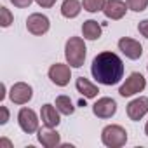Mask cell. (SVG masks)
<instances>
[{
  "label": "cell",
  "mask_w": 148,
  "mask_h": 148,
  "mask_svg": "<svg viewBox=\"0 0 148 148\" xmlns=\"http://www.w3.org/2000/svg\"><path fill=\"white\" fill-rule=\"evenodd\" d=\"M101 141L108 148H120L127 143V131L122 125L112 124L101 131Z\"/></svg>",
  "instance_id": "obj_3"
},
{
  "label": "cell",
  "mask_w": 148,
  "mask_h": 148,
  "mask_svg": "<svg viewBox=\"0 0 148 148\" xmlns=\"http://www.w3.org/2000/svg\"><path fill=\"white\" fill-rule=\"evenodd\" d=\"M92 113L98 119H112L117 113V103L112 98H99L92 105Z\"/></svg>",
  "instance_id": "obj_8"
},
{
  "label": "cell",
  "mask_w": 148,
  "mask_h": 148,
  "mask_svg": "<svg viewBox=\"0 0 148 148\" xmlns=\"http://www.w3.org/2000/svg\"><path fill=\"white\" fill-rule=\"evenodd\" d=\"M145 87H146L145 77L141 75V73L134 71V73H131V75H129V79H125V82L120 86L119 94H120L122 98H129V96H134V94L141 92Z\"/></svg>",
  "instance_id": "obj_4"
},
{
  "label": "cell",
  "mask_w": 148,
  "mask_h": 148,
  "mask_svg": "<svg viewBox=\"0 0 148 148\" xmlns=\"http://www.w3.org/2000/svg\"><path fill=\"white\" fill-rule=\"evenodd\" d=\"M82 35L87 40H98L101 37V25L94 19H87L82 25Z\"/></svg>",
  "instance_id": "obj_16"
},
{
  "label": "cell",
  "mask_w": 148,
  "mask_h": 148,
  "mask_svg": "<svg viewBox=\"0 0 148 148\" xmlns=\"http://www.w3.org/2000/svg\"><path fill=\"white\" fill-rule=\"evenodd\" d=\"M38 141L45 148H56L61 145V136L58 131H54V127L45 125L44 129H38Z\"/></svg>",
  "instance_id": "obj_13"
},
{
  "label": "cell",
  "mask_w": 148,
  "mask_h": 148,
  "mask_svg": "<svg viewBox=\"0 0 148 148\" xmlns=\"http://www.w3.org/2000/svg\"><path fill=\"white\" fill-rule=\"evenodd\" d=\"M35 2H37L40 7H44V9H49V7H52V5L56 4V0H35Z\"/></svg>",
  "instance_id": "obj_25"
},
{
  "label": "cell",
  "mask_w": 148,
  "mask_h": 148,
  "mask_svg": "<svg viewBox=\"0 0 148 148\" xmlns=\"http://www.w3.org/2000/svg\"><path fill=\"white\" fill-rule=\"evenodd\" d=\"M0 91H2V92H0V99H4L5 98V84L0 86Z\"/></svg>",
  "instance_id": "obj_26"
},
{
  "label": "cell",
  "mask_w": 148,
  "mask_h": 148,
  "mask_svg": "<svg viewBox=\"0 0 148 148\" xmlns=\"http://www.w3.org/2000/svg\"><path fill=\"white\" fill-rule=\"evenodd\" d=\"M86 56H87V49H86V44L80 37H70L66 40L64 58L71 68H80L86 61Z\"/></svg>",
  "instance_id": "obj_2"
},
{
  "label": "cell",
  "mask_w": 148,
  "mask_h": 148,
  "mask_svg": "<svg viewBox=\"0 0 148 148\" xmlns=\"http://www.w3.org/2000/svg\"><path fill=\"white\" fill-rule=\"evenodd\" d=\"M0 145H4V146H11V143H9L7 139H2V141H0Z\"/></svg>",
  "instance_id": "obj_27"
},
{
  "label": "cell",
  "mask_w": 148,
  "mask_h": 148,
  "mask_svg": "<svg viewBox=\"0 0 148 148\" xmlns=\"http://www.w3.org/2000/svg\"><path fill=\"white\" fill-rule=\"evenodd\" d=\"M9 98H11V101L14 105H26L33 98V89L25 82H18V84H14L11 87Z\"/></svg>",
  "instance_id": "obj_7"
},
{
  "label": "cell",
  "mask_w": 148,
  "mask_h": 148,
  "mask_svg": "<svg viewBox=\"0 0 148 148\" xmlns=\"http://www.w3.org/2000/svg\"><path fill=\"white\" fill-rule=\"evenodd\" d=\"M127 9H129L127 4L122 2V0H106V2H105V7H103V12H105V16H106L108 19L119 21V19H122V18L125 16Z\"/></svg>",
  "instance_id": "obj_10"
},
{
  "label": "cell",
  "mask_w": 148,
  "mask_h": 148,
  "mask_svg": "<svg viewBox=\"0 0 148 148\" xmlns=\"http://www.w3.org/2000/svg\"><path fill=\"white\" fill-rule=\"evenodd\" d=\"M26 28H28V32H30L32 35L40 37V35H45V33L49 32L51 23H49V18H47V16L35 12V14H30V16H28V19H26Z\"/></svg>",
  "instance_id": "obj_5"
},
{
  "label": "cell",
  "mask_w": 148,
  "mask_h": 148,
  "mask_svg": "<svg viewBox=\"0 0 148 148\" xmlns=\"http://www.w3.org/2000/svg\"><path fill=\"white\" fill-rule=\"evenodd\" d=\"M18 122H19V127L26 134H32V132L38 131V119H37V113L32 108H21L19 113H18Z\"/></svg>",
  "instance_id": "obj_9"
},
{
  "label": "cell",
  "mask_w": 148,
  "mask_h": 148,
  "mask_svg": "<svg viewBox=\"0 0 148 148\" xmlns=\"http://www.w3.org/2000/svg\"><path fill=\"white\" fill-rule=\"evenodd\" d=\"M146 113H148V98H145V96H139L127 105V117L134 122L141 120Z\"/></svg>",
  "instance_id": "obj_12"
},
{
  "label": "cell",
  "mask_w": 148,
  "mask_h": 148,
  "mask_svg": "<svg viewBox=\"0 0 148 148\" xmlns=\"http://www.w3.org/2000/svg\"><path fill=\"white\" fill-rule=\"evenodd\" d=\"M91 73L96 79V82L103 86H115L124 77V63L115 52L105 51L92 59Z\"/></svg>",
  "instance_id": "obj_1"
},
{
  "label": "cell",
  "mask_w": 148,
  "mask_h": 148,
  "mask_svg": "<svg viewBox=\"0 0 148 148\" xmlns=\"http://www.w3.org/2000/svg\"><path fill=\"white\" fill-rule=\"evenodd\" d=\"M40 117H42V122L47 125V127H58L61 119H59V110L52 105H44L42 110H40Z\"/></svg>",
  "instance_id": "obj_14"
},
{
  "label": "cell",
  "mask_w": 148,
  "mask_h": 148,
  "mask_svg": "<svg viewBox=\"0 0 148 148\" xmlns=\"http://www.w3.org/2000/svg\"><path fill=\"white\" fill-rule=\"evenodd\" d=\"M75 87H77V91H79L80 94H84L86 98H96L98 92H99V89H98L94 84H91L87 79H84V77H79V79H77Z\"/></svg>",
  "instance_id": "obj_17"
},
{
  "label": "cell",
  "mask_w": 148,
  "mask_h": 148,
  "mask_svg": "<svg viewBox=\"0 0 148 148\" xmlns=\"http://www.w3.org/2000/svg\"><path fill=\"white\" fill-rule=\"evenodd\" d=\"M0 124H7V120H9V110H7V106H0Z\"/></svg>",
  "instance_id": "obj_23"
},
{
  "label": "cell",
  "mask_w": 148,
  "mask_h": 148,
  "mask_svg": "<svg viewBox=\"0 0 148 148\" xmlns=\"http://www.w3.org/2000/svg\"><path fill=\"white\" fill-rule=\"evenodd\" d=\"M105 2L106 0H82V7L87 12H98V11H103Z\"/></svg>",
  "instance_id": "obj_19"
},
{
  "label": "cell",
  "mask_w": 148,
  "mask_h": 148,
  "mask_svg": "<svg viewBox=\"0 0 148 148\" xmlns=\"http://www.w3.org/2000/svg\"><path fill=\"white\" fill-rule=\"evenodd\" d=\"M56 108L63 115H71L75 112V106H73V103H71V99L68 96H58L56 98Z\"/></svg>",
  "instance_id": "obj_18"
},
{
  "label": "cell",
  "mask_w": 148,
  "mask_h": 148,
  "mask_svg": "<svg viewBox=\"0 0 148 148\" xmlns=\"http://www.w3.org/2000/svg\"><path fill=\"white\" fill-rule=\"evenodd\" d=\"M11 2H12L16 7H19V9H25V7H30V5H32V2H33V0H11Z\"/></svg>",
  "instance_id": "obj_24"
},
{
  "label": "cell",
  "mask_w": 148,
  "mask_h": 148,
  "mask_svg": "<svg viewBox=\"0 0 148 148\" xmlns=\"http://www.w3.org/2000/svg\"><path fill=\"white\" fill-rule=\"evenodd\" d=\"M119 49L125 54V58L129 59H139L143 56V47L138 40L131 38V37H122L119 40Z\"/></svg>",
  "instance_id": "obj_11"
},
{
  "label": "cell",
  "mask_w": 148,
  "mask_h": 148,
  "mask_svg": "<svg viewBox=\"0 0 148 148\" xmlns=\"http://www.w3.org/2000/svg\"><path fill=\"white\" fill-rule=\"evenodd\" d=\"M138 32H139L145 38H148V19L139 21V25H138Z\"/></svg>",
  "instance_id": "obj_22"
},
{
  "label": "cell",
  "mask_w": 148,
  "mask_h": 148,
  "mask_svg": "<svg viewBox=\"0 0 148 148\" xmlns=\"http://www.w3.org/2000/svg\"><path fill=\"white\" fill-rule=\"evenodd\" d=\"M80 11H82V4L79 2V0H64V2L61 4V14L66 19L77 18L80 14Z\"/></svg>",
  "instance_id": "obj_15"
},
{
  "label": "cell",
  "mask_w": 148,
  "mask_h": 148,
  "mask_svg": "<svg viewBox=\"0 0 148 148\" xmlns=\"http://www.w3.org/2000/svg\"><path fill=\"white\" fill-rule=\"evenodd\" d=\"M127 7L134 12H143L148 7V0H127Z\"/></svg>",
  "instance_id": "obj_21"
},
{
  "label": "cell",
  "mask_w": 148,
  "mask_h": 148,
  "mask_svg": "<svg viewBox=\"0 0 148 148\" xmlns=\"http://www.w3.org/2000/svg\"><path fill=\"white\" fill-rule=\"evenodd\" d=\"M145 132H146V136H148V122H146V125H145Z\"/></svg>",
  "instance_id": "obj_28"
},
{
  "label": "cell",
  "mask_w": 148,
  "mask_h": 148,
  "mask_svg": "<svg viewBox=\"0 0 148 148\" xmlns=\"http://www.w3.org/2000/svg\"><path fill=\"white\" fill-rule=\"evenodd\" d=\"M11 23H12V14H11V11L7 9V7H0V26L2 28H7V26H11Z\"/></svg>",
  "instance_id": "obj_20"
},
{
  "label": "cell",
  "mask_w": 148,
  "mask_h": 148,
  "mask_svg": "<svg viewBox=\"0 0 148 148\" xmlns=\"http://www.w3.org/2000/svg\"><path fill=\"white\" fill-rule=\"evenodd\" d=\"M49 79L52 84L59 86V87H64L68 86L70 79H71V71H70V66L68 64H61V63H56L49 68Z\"/></svg>",
  "instance_id": "obj_6"
},
{
  "label": "cell",
  "mask_w": 148,
  "mask_h": 148,
  "mask_svg": "<svg viewBox=\"0 0 148 148\" xmlns=\"http://www.w3.org/2000/svg\"><path fill=\"white\" fill-rule=\"evenodd\" d=\"M146 68H148V64H146Z\"/></svg>",
  "instance_id": "obj_29"
}]
</instances>
